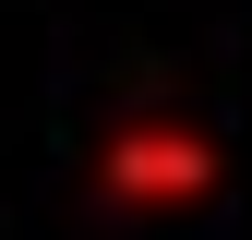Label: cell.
<instances>
[{"label":"cell","mask_w":252,"mask_h":240,"mask_svg":"<svg viewBox=\"0 0 252 240\" xmlns=\"http://www.w3.org/2000/svg\"><path fill=\"white\" fill-rule=\"evenodd\" d=\"M204 180H216V132L204 120L144 108V120H120V132L96 144V192L108 204H180V192H204Z\"/></svg>","instance_id":"cell-1"}]
</instances>
